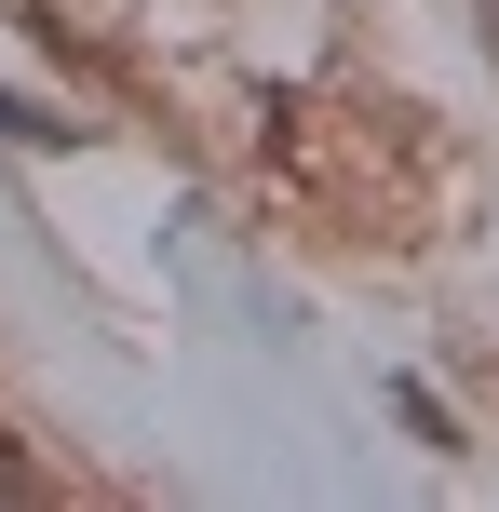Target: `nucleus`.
<instances>
[{
	"instance_id": "1",
	"label": "nucleus",
	"mask_w": 499,
	"mask_h": 512,
	"mask_svg": "<svg viewBox=\"0 0 499 512\" xmlns=\"http://www.w3.org/2000/svg\"><path fill=\"white\" fill-rule=\"evenodd\" d=\"M0 499H41V472H27V459H0Z\"/></svg>"
}]
</instances>
